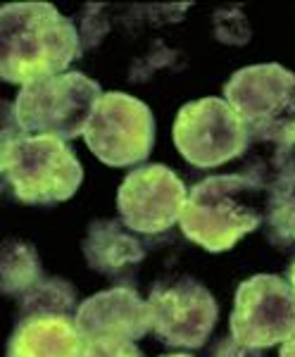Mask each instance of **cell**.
<instances>
[{
  "mask_svg": "<svg viewBox=\"0 0 295 357\" xmlns=\"http://www.w3.org/2000/svg\"><path fill=\"white\" fill-rule=\"evenodd\" d=\"M295 333V291L286 279L257 274L236 291L231 338L243 348L264 350Z\"/></svg>",
  "mask_w": 295,
  "mask_h": 357,
  "instance_id": "8",
  "label": "cell"
},
{
  "mask_svg": "<svg viewBox=\"0 0 295 357\" xmlns=\"http://www.w3.org/2000/svg\"><path fill=\"white\" fill-rule=\"evenodd\" d=\"M100 84L81 72H65L24 86L13 114L27 136H55L72 141L84 136L86 124L103 98Z\"/></svg>",
  "mask_w": 295,
  "mask_h": 357,
  "instance_id": "4",
  "label": "cell"
},
{
  "mask_svg": "<svg viewBox=\"0 0 295 357\" xmlns=\"http://www.w3.org/2000/svg\"><path fill=\"white\" fill-rule=\"evenodd\" d=\"M86 341L74 317L33 314L20 319L8 343V357H84Z\"/></svg>",
  "mask_w": 295,
  "mask_h": 357,
  "instance_id": "12",
  "label": "cell"
},
{
  "mask_svg": "<svg viewBox=\"0 0 295 357\" xmlns=\"http://www.w3.org/2000/svg\"><path fill=\"white\" fill-rule=\"evenodd\" d=\"M77 329L86 343L96 341H141L150 331L148 301L129 289L114 286L96 293L77 310Z\"/></svg>",
  "mask_w": 295,
  "mask_h": 357,
  "instance_id": "11",
  "label": "cell"
},
{
  "mask_svg": "<svg viewBox=\"0 0 295 357\" xmlns=\"http://www.w3.org/2000/svg\"><path fill=\"white\" fill-rule=\"evenodd\" d=\"M84 357H146L134 341H96L86 343Z\"/></svg>",
  "mask_w": 295,
  "mask_h": 357,
  "instance_id": "17",
  "label": "cell"
},
{
  "mask_svg": "<svg viewBox=\"0 0 295 357\" xmlns=\"http://www.w3.org/2000/svg\"><path fill=\"white\" fill-rule=\"evenodd\" d=\"M22 301L20 319L33 314H62L77 317L74 305H77V291L65 279H40Z\"/></svg>",
  "mask_w": 295,
  "mask_h": 357,
  "instance_id": "16",
  "label": "cell"
},
{
  "mask_svg": "<svg viewBox=\"0 0 295 357\" xmlns=\"http://www.w3.org/2000/svg\"><path fill=\"white\" fill-rule=\"evenodd\" d=\"M91 153L107 167H134L155 146V117L146 102L126 93H103L84 131Z\"/></svg>",
  "mask_w": 295,
  "mask_h": 357,
  "instance_id": "6",
  "label": "cell"
},
{
  "mask_svg": "<svg viewBox=\"0 0 295 357\" xmlns=\"http://www.w3.org/2000/svg\"><path fill=\"white\" fill-rule=\"evenodd\" d=\"M227 102L250 136H293L295 74L276 65L243 67L224 84Z\"/></svg>",
  "mask_w": 295,
  "mask_h": 357,
  "instance_id": "5",
  "label": "cell"
},
{
  "mask_svg": "<svg viewBox=\"0 0 295 357\" xmlns=\"http://www.w3.org/2000/svg\"><path fill=\"white\" fill-rule=\"evenodd\" d=\"M84 255L91 269L100 274L119 276L141 267L146 248L131 234L124 222L100 220L89 227L84 238Z\"/></svg>",
  "mask_w": 295,
  "mask_h": 357,
  "instance_id": "13",
  "label": "cell"
},
{
  "mask_svg": "<svg viewBox=\"0 0 295 357\" xmlns=\"http://www.w3.org/2000/svg\"><path fill=\"white\" fill-rule=\"evenodd\" d=\"M165 357H190V355H165Z\"/></svg>",
  "mask_w": 295,
  "mask_h": 357,
  "instance_id": "21",
  "label": "cell"
},
{
  "mask_svg": "<svg viewBox=\"0 0 295 357\" xmlns=\"http://www.w3.org/2000/svg\"><path fill=\"white\" fill-rule=\"evenodd\" d=\"M264 227H267L269 243L276 248L295 245V174L286 176L267 193Z\"/></svg>",
  "mask_w": 295,
  "mask_h": 357,
  "instance_id": "15",
  "label": "cell"
},
{
  "mask_svg": "<svg viewBox=\"0 0 295 357\" xmlns=\"http://www.w3.org/2000/svg\"><path fill=\"white\" fill-rule=\"evenodd\" d=\"M40 279L43 274L33 245L24 241H8L0 252V289L5 296L24 298Z\"/></svg>",
  "mask_w": 295,
  "mask_h": 357,
  "instance_id": "14",
  "label": "cell"
},
{
  "mask_svg": "<svg viewBox=\"0 0 295 357\" xmlns=\"http://www.w3.org/2000/svg\"><path fill=\"white\" fill-rule=\"evenodd\" d=\"M84 53L81 31L50 3H8L0 8V77L29 86L65 74Z\"/></svg>",
  "mask_w": 295,
  "mask_h": 357,
  "instance_id": "1",
  "label": "cell"
},
{
  "mask_svg": "<svg viewBox=\"0 0 295 357\" xmlns=\"http://www.w3.org/2000/svg\"><path fill=\"white\" fill-rule=\"evenodd\" d=\"M150 329L169 348L198 350L217 324V301L200 281H160L150 291Z\"/></svg>",
  "mask_w": 295,
  "mask_h": 357,
  "instance_id": "9",
  "label": "cell"
},
{
  "mask_svg": "<svg viewBox=\"0 0 295 357\" xmlns=\"http://www.w3.org/2000/svg\"><path fill=\"white\" fill-rule=\"evenodd\" d=\"M279 357H295V333L291 338H286V341L281 343V353Z\"/></svg>",
  "mask_w": 295,
  "mask_h": 357,
  "instance_id": "19",
  "label": "cell"
},
{
  "mask_svg": "<svg viewBox=\"0 0 295 357\" xmlns=\"http://www.w3.org/2000/svg\"><path fill=\"white\" fill-rule=\"evenodd\" d=\"M0 174L15 200L27 205H53L69 200L84 181V167L55 136H27L5 107L0 131Z\"/></svg>",
  "mask_w": 295,
  "mask_h": 357,
  "instance_id": "2",
  "label": "cell"
},
{
  "mask_svg": "<svg viewBox=\"0 0 295 357\" xmlns=\"http://www.w3.org/2000/svg\"><path fill=\"white\" fill-rule=\"evenodd\" d=\"M188 200L186 186L169 167L146 165L121 181L117 207L121 222L138 234H162L181 220Z\"/></svg>",
  "mask_w": 295,
  "mask_h": 357,
  "instance_id": "10",
  "label": "cell"
},
{
  "mask_svg": "<svg viewBox=\"0 0 295 357\" xmlns=\"http://www.w3.org/2000/svg\"><path fill=\"white\" fill-rule=\"evenodd\" d=\"M262 188L243 174H217L193 186L181 212V231L210 252L231 250L264 224Z\"/></svg>",
  "mask_w": 295,
  "mask_h": 357,
  "instance_id": "3",
  "label": "cell"
},
{
  "mask_svg": "<svg viewBox=\"0 0 295 357\" xmlns=\"http://www.w3.org/2000/svg\"><path fill=\"white\" fill-rule=\"evenodd\" d=\"M174 146L186 162L198 169H212L245 153L248 129L227 100L200 98L179 110Z\"/></svg>",
  "mask_w": 295,
  "mask_h": 357,
  "instance_id": "7",
  "label": "cell"
},
{
  "mask_svg": "<svg viewBox=\"0 0 295 357\" xmlns=\"http://www.w3.org/2000/svg\"><path fill=\"white\" fill-rule=\"evenodd\" d=\"M288 284H291L295 291V262L291 264V269H288Z\"/></svg>",
  "mask_w": 295,
  "mask_h": 357,
  "instance_id": "20",
  "label": "cell"
},
{
  "mask_svg": "<svg viewBox=\"0 0 295 357\" xmlns=\"http://www.w3.org/2000/svg\"><path fill=\"white\" fill-rule=\"evenodd\" d=\"M212 357H259V350L243 348L241 343H236L234 338H224L215 345Z\"/></svg>",
  "mask_w": 295,
  "mask_h": 357,
  "instance_id": "18",
  "label": "cell"
},
{
  "mask_svg": "<svg viewBox=\"0 0 295 357\" xmlns=\"http://www.w3.org/2000/svg\"><path fill=\"white\" fill-rule=\"evenodd\" d=\"M293 141H295V124H293Z\"/></svg>",
  "mask_w": 295,
  "mask_h": 357,
  "instance_id": "22",
  "label": "cell"
}]
</instances>
